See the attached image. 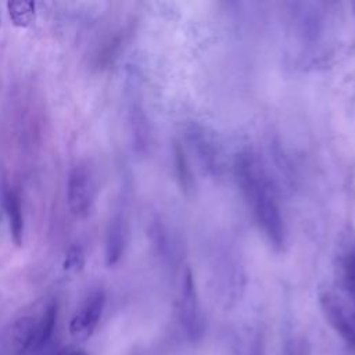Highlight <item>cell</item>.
Here are the masks:
<instances>
[{
    "label": "cell",
    "mask_w": 355,
    "mask_h": 355,
    "mask_svg": "<svg viewBox=\"0 0 355 355\" xmlns=\"http://www.w3.org/2000/svg\"><path fill=\"white\" fill-rule=\"evenodd\" d=\"M233 171L239 189L259 230L276 251L287 244V227L279 205V190L265 162L252 150H241L234 155Z\"/></svg>",
    "instance_id": "6da1fadb"
},
{
    "label": "cell",
    "mask_w": 355,
    "mask_h": 355,
    "mask_svg": "<svg viewBox=\"0 0 355 355\" xmlns=\"http://www.w3.org/2000/svg\"><path fill=\"white\" fill-rule=\"evenodd\" d=\"M189 150L196 157L200 168L212 179H219L225 173V155L215 132L198 122L189 121L183 129Z\"/></svg>",
    "instance_id": "7a4b0ae2"
},
{
    "label": "cell",
    "mask_w": 355,
    "mask_h": 355,
    "mask_svg": "<svg viewBox=\"0 0 355 355\" xmlns=\"http://www.w3.org/2000/svg\"><path fill=\"white\" fill-rule=\"evenodd\" d=\"M179 320L189 341L197 343L205 331V319L198 298L194 275L190 268H184L179 283Z\"/></svg>",
    "instance_id": "3957f363"
},
{
    "label": "cell",
    "mask_w": 355,
    "mask_h": 355,
    "mask_svg": "<svg viewBox=\"0 0 355 355\" xmlns=\"http://www.w3.org/2000/svg\"><path fill=\"white\" fill-rule=\"evenodd\" d=\"M319 305L326 322L355 352V309L341 294L324 290L319 294Z\"/></svg>",
    "instance_id": "277c9868"
},
{
    "label": "cell",
    "mask_w": 355,
    "mask_h": 355,
    "mask_svg": "<svg viewBox=\"0 0 355 355\" xmlns=\"http://www.w3.org/2000/svg\"><path fill=\"white\" fill-rule=\"evenodd\" d=\"M290 21L297 37L302 43L312 44L318 42L324 31V14L318 3L294 1L288 4Z\"/></svg>",
    "instance_id": "5b68a950"
},
{
    "label": "cell",
    "mask_w": 355,
    "mask_h": 355,
    "mask_svg": "<svg viewBox=\"0 0 355 355\" xmlns=\"http://www.w3.org/2000/svg\"><path fill=\"white\" fill-rule=\"evenodd\" d=\"M94 182L86 166H75L68 176L67 202L71 212L78 218H85L92 211L94 202Z\"/></svg>",
    "instance_id": "8992f818"
},
{
    "label": "cell",
    "mask_w": 355,
    "mask_h": 355,
    "mask_svg": "<svg viewBox=\"0 0 355 355\" xmlns=\"http://www.w3.org/2000/svg\"><path fill=\"white\" fill-rule=\"evenodd\" d=\"M105 306V294L101 290L90 294L69 320V334L78 341L89 340L100 323Z\"/></svg>",
    "instance_id": "52a82bcc"
},
{
    "label": "cell",
    "mask_w": 355,
    "mask_h": 355,
    "mask_svg": "<svg viewBox=\"0 0 355 355\" xmlns=\"http://www.w3.org/2000/svg\"><path fill=\"white\" fill-rule=\"evenodd\" d=\"M215 276L225 297L234 300L244 286V272L240 258L230 248H223L215 255Z\"/></svg>",
    "instance_id": "ba28073f"
},
{
    "label": "cell",
    "mask_w": 355,
    "mask_h": 355,
    "mask_svg": "<svg viewBox=\"0 0 355 355\" xmlns=\"http://www.w3.org/2000/svg\"><path fill=\"white\" fill-rule=\"evenodd\" d=\"M334 268L341 294L355 309V239H345L338 245Z\"/></svg>",
    "instance_id": "9c48e42d"
},
{
    "label": "cell",
    "mask_w": 355,
    "mask_h": 355,
    "mask_svg": "<svg viewBox=\"0 0 355 355\" xmlns=\"http://www.w3.org/2000/svg\"><path fill=\"white\" fill-rule=\"evenodd\" d=\"M57 312V302H50L43 313L39 318H35V323L25 351H39L49 343L55 329Z\"/></svg>",
    "instance_id": "30bf717a"
},
{
    "label": "cell",
    "mask_w": 355,
    "mask_h": 355,
    "mask_svg": "<svg viewBox=\"0 0 355 355\" xmlns=\"http://www.w3.org/2000/svg\"><path fill=\"white\" fill-rule=\"evenodd\" d=\"M126 237H128V227L126 222L122 215H116L108 225L107 237H105V265L114 266L116 265L126 247Z\"/></svg>",
    "instance_id": "8fae6325"
},
{
    "label": "cell",
    "mask_w": 355,
    "mask_h": 355,
    "mask_svg": "<svg viewBox=\"0 0 355 355\" xmlns=\"http://www.w3.org/2000/svg\"><path fill=\"white\" fill-rule=\"evenodd\" d=\"M3 202H4V209L8 218V226H10L12 241L18 247H21L24 243V215H22L21 198L14 190L7 189L4 191Z\"/></svg>",
    "instance_id": "7c38bea8"
},
{
    "label": "cell",
    "mask_w": 355,
    "mask_h": 355,
    "mask_svg": "<svg viewBox=\"0 0 355 355\" xmlns=\"http://www.w3.org/2000/svg\"><path fill=\"white\" fill-rule=\"evenodd\" d=\"M173 164H175V171L176 176L179 180V184L183 191L189 193L193 190V175H191V168L189 165V161L186 158L184 150L179 143L175 144L173 148Z\"/></svg>",
    "instance_id": "4fadbf2b"
},
{
    "label": "cell",
    "mask_w": 355,
    "mask_h": 355,
    "mask_svg": "<svg viewBox=\"0 0 355 355\" xmlns=\"http://www.w3.org/2000/svg\"><path fill=\"white\" fill-rule=\"evenodd\" d=\"M10 17L18 25H26L33 15L35 4L31 1H10L8 4Z\"/></svg>",
    "instance_id": "5bb4252c"
},
{
    "label": "cell",
    "mask_w": 355,
    "mask_h": 355,
    "mask_svg": "<svg viewBox=\"0 0 355 355\" xmlns=\"http://www.w3.org/2000/svg\"><path fill=\"white\" fill-rule=\"evenodd\" d=\"M85 266V251L80 245H72L64 258L62 268L67 272H79Z\"/></svg>",
    "instance_id": "9a60e30c"
},
{
    "label": "cell",
    "mask_w": 355,
    "mask_h": 355,
    "mask_svg": "<svg viewBox=\"0 0 355 355\" xmlns=\"http://www.w3.org/2000/svg\"><path fill=\"white\" fill-rule=\"evenodd\" d=\"M287 355H309L308 348H305L304 343H291L287 345Z\"/></svg>",
    "instance_id": "2e32d148"
},
{
    "label": "cell",
    "mask_w": 355,
    "mask_h": 355,
    "mask_svg": "<svg viewBox=\"0 0 355 355\" xmlns=\"http://www.w3.org/2000/svg\"><path fill=\"white\" fill-rule=\"evenodd\" d=\"M60 355H89V354L83 349H67V351L61 352Z\"/></svg>",
    "instance_id": "e0dca14e"
},
{
    "label": "cell",
    "mask_w": 355,
    "mask_h": 355,
    "mask_svg": "<svg viewBox=\"0 0 355 355\" xmlns=\"http://www.w3.org/2000/svg\"><path fill=\"white\" fill-rule=\"evenodd\" d=\"M352 6H354V8H355V3H354V4H352Z\"/></svg>",
    "instance_id": "ac0fdd59"
}]
</instances>
